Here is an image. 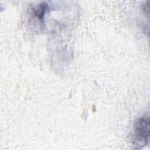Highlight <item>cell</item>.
Returning a JSON list of instances; mask_svg holds the SVG:
<instances>
[{"instance_id":"1","label":"cell","mask_w":150,"mask_h":150,"mask_svg":"<svg viewBox=\"0 0 150 150\" xmlns=\"http://www.w3.org/2000/svg\"><path fill=\"white\" fill-rule=\"evenodd\" d=\"M149 117L145 115L137 120L134 125V142L137 145L144 146L149 141Z\"/></svg>"}]
</instances>
